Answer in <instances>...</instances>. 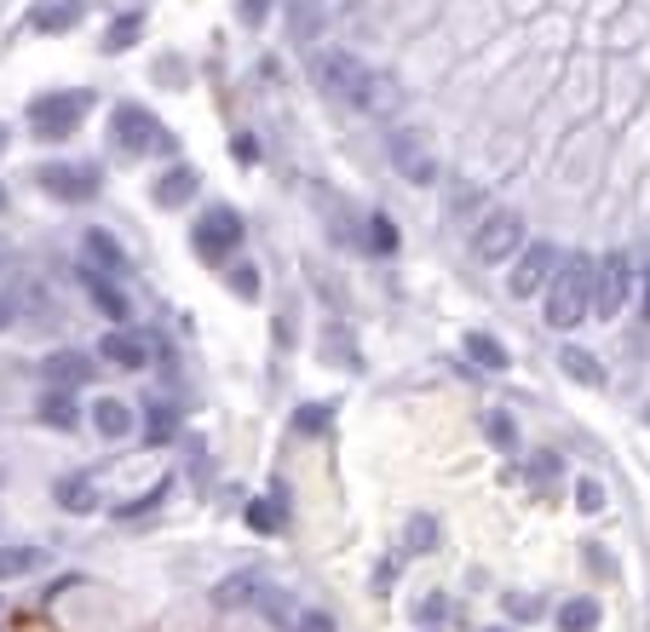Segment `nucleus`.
Listing matches in <instances>:
<instances>
[{"label": "nucleus", "mask_w": 650, "mask_h": 632, "mask_svg": "<svg viewBox=\"0 0 650 632\" xmlns=\"http://www.w3.org/2000/svg\"><path fill=\"white\" fill-rule=\"evenodd\" d=\"M593 271L599 264L587 253H571L559 264V276L547 282V322L553 329H576V322L593 317Z\"/></svg>", "instance_id": "obj_1"}, {"label": "nucleus", "mask_w": 650, "mask_h": 632, "mask_svg": "<svg viewBox=\"0 0 650 632\" xmlns=\"http://www.w3.org/2000/svg\"><path fill=\"white\" fill-rule=\"evenodd\" d=\"M115 150H121V156H168V150H173V133L161 127L150 110L121 104V110H115Z\"/></svg>", "instance_id": "obj_2"}, {"label": "nucleus", "mask_w": 650, "mask_h": 632, "mask_svg": "<svg viewBox=\"0 0 650 632\" xmlns=\"http://www.w3.org/2000/svg\"><path fill=\"white\" fill-rule=\"evenodd\" d=\"M87 110H93L87 92H47V98H35V104H29V127L40 138H70L81 121H87Z\"/></svg>", "instance_id": "obj_3"}, {"label": "nucleus", "mask_w": 650, "mask_h": 632, "mask_svg": "<svg viewBox=\"0 0 650 632\" xmlns=\"http://www.w3.org/2000/svg\"><path fill=\"white\" fill-rule=\"evenodd\" d=\"M191 248L208 264H231V253L242 248V219L231 208H208L196 219V231H191Z\"/></svg>", "instance_id": "obj_4"}, {"label": "nucleus", "mask_w": 650, "mask_h": 632, "mask_svg": "<svg viewBox=\"0 0 650 632\" xmlns=\"http://www.w3.org/2000/svg\"><path fill=\"white\" fill-rule=\"evenodd\" d=\"M564 253L553 248V241H530L518 259H513V276H506V288H513V299H530V294H547V282L559 276Z\"/></svg>", "instance_id": "obj_5"}, {"label": "nucleus", "mask_w": 650, "mask_h": 632, "mask_svg": "<svg viewBox=\"0 0 650 632\" xmlns=\"http://www.w3.org/2000/svg\"><path fill=\"white\" fill-rule=\"evenodd\" d=\"M161 357V339L150 329H110L98 339V362H110V369H150Z\"/></svg>", "instance_id": "obj_6"}, {"label": "nucleus", "mask_w": 650, "mask_h": 632, "mask_svg": "<svg viewBox=\"0 0 650 632\" xmlns=\"http://www.w3.org/2000/svg\"><path fill=\"white\" fill-rule=\"evenodd\" d=\"M473 248H478V259H490V264H501V259L524 253V219H518L513 208H495V213H483L478 236H473Z\"/></svg>", "instance_id": "obj_7"}, {"label": "nucleus", "mask_w": 650, "mask_h": 632, "mask_svg": "<svg viewBox=\"0 0 650 632\" xmlns=\"http://www.w3.org/2000/svg\"><path fill=\"white\" fill-rule=\"evenodd\" d=\"M627 294H634V259L627 253H604L593 271V317H616Z\"/></svg>", "instance_id": "obj_8"}, {"label": "nucleus", "mask_w": 650, "mask_h": 632, "mask_svg": "<svg viewBox=\"0 0 650 632\" xmlns=\"http://www.w3.org/2000/svg\"><path fill=\"white\" fill-rule=\"evenodd\" d=\"M311 70H317L322 87L340 92V98H352V104L363 98V87H369V70H363L352 52H317V58H311Z\"/></svg>", "instance_id": "obj_9"}, {"label": "nucleus", "mask_w": 650, "mask_h": 632, "mask_svg": "<svg viewBox=\"0 0 650 632\" xmlns=\"http://www.w3.org/2000/svg\"><path fill=\"white\" fill-rule=\"evenodd\" d=\"M40 190L58 201H93L98 196V168H75V161H58V168H40Z\"/></svg>", "instance_id": "obj_10"}, {"label": "nucleus", "mask_w": 650, "mask_h": 632, "mask_svg": "<svg viewBox=\"0 0 650 632\" xmlns=\"http://www.w3.org/2000/svg\"><path fill=\"white\" fill-rule=\"evenodd\" d=\"M392 168L409 178V185H432L438 178V156L420 133H392Z\"/></svg>", "instance_id": "obj_11"}, {"label": "nucleus", "mask_w": 650, "mask_h": 632, "mask_svg": "<svg viewBox=\"0 0 650 632\" xmlns=\"http://www.w3.org/2000/svg\"><path fill=\"white\" fill-rule=\"evenodd\" d=\"M81 282H87V299L98 305V311H105V317L115 322V329H127L133 305H127V294L115 288V276H110V271H93V264H87V271H81Z\"/></svg>", "instance_id": "obj_12"}, {"label": "nucleus", "mask_w": 650, "mask_h": 632, "mask_svg": "<svg viewBox=\"0 0 650 632\" xmlns=\"http://www.w3.org/2000/svg\"><path fill=\"white\" fill-rule=\"evenodd\" d=\"M35 420L52 425V432H75L81 425V409H75V392H64V385H47L35 402Z\"/></svg>", "instance_id": "obj_13"}, {"label": "nucleus", "mask_w": 650, "mask_h": 632, "mask_svg": "<svg viewBox=\"0 0 650 632\" xmlns=\"http://www.w3.org/2000/svg\"><path fill=\"white\" fill-rule=\"evenodd\" d=\"M40 374H47V385H64V392H75V385L93 380V357H81V351H52L47 362H40Z\"/></svg>", "instance_id": "obj_14"}, {"label": "nucleus", "mask_w": 650, "mask_h": 632, "mask_svg": "<svg viewBox=\"0 0 650 632\" xmlns=\"http://www.w3.org/2000/svg\"><path fill=\"white\" fill-rule=\"evenodd\" d=\"M93 432L110 437V443H121V437L133 432V409H127L121 397H98V402H93Z\"/></svg>", "instance_id": "obj_15"}, {"label": "nucleus", "mask_w": 650, "mask_h": 632, "mask_svg": "<svg viewBox=\"0 0 650 632\" xmlns=\"http://www.w3.org/2000/svg\"><path fill=\"white\" fill-rule=\"evenodd\" d=\"M75 17H81V0H35L29 24L47 35H64V29H75Z\"/></svg>", "instance_id": "obj_16"}, {"label": "nucleus", "mask_w": 650, "mask_h": 632, "mask_svg": "<svg viewBox=\"0 0 650 632\" xmlns=\"http://www.w3.org/2000/svg\"><path fill=\"white\" fill-rule=\"evenodd\" d=\"M196 196V168H168L156 185V208H185V201Z\"/></svg>", "instance_id": "obj_17"}, {"label": "nucleus", "mask_w": 650, "mask_h": 632, "mask_svg": "<svg viewBox=\"0 0 650 632\" xmlns=\"http://www.w3.org/2000/svg\"><path fill=\"white\" fill-rule=\"evenodd\" d=\"M81 248H87V264H93V271L127 276V253H121V248H115V241H110L105 231H87V241H81Z\"/></svg>", "instance_id": "obj_18"}, {"label": "nucleus", "mask_w": 650, "mask_h": 632, "mask_svg": "<svg viewBox=\"0 0 650 632\" xmlns=\"http://www.w3.org/2000/svg\"><path fill=\"white\" fill-rule=\"evenodd\" d=\"M259 593H266V586H259V575H231V581L213 586V604H219V609H248V604H259Z\"/></svg>", "instance_id": "obj_19"}, {"label": "nucleus", "mask_w": 650, "mask_h": 632, "mask_svg": "<svg viewBox=\"0 0 650 632\" xmlns=\"http://www.w3.org/2000/svg\"><path fill=\"white\" fill-rule=\"evenodd\" d=\"M58 506H64V512H93V506H98V488H93V478L87 472H70L64 483H58Z\"/></svg>", "instance_id": "obj_20"}, {"label": "nucleus", "mask_w": 650, "mask_h": 632, "mask_svg": "<svg viewBox=\"0 0 650 632\" xmlns=\"http://www.w3.org/2000/svg\"><path fill=\"white\" fill-rule=\"evenodd\" d=\"M369 115H392L397 104H403V92H397V80L392 75H369V87H363V98H357Z\"/></svg>", "instance_id": "obj_21"}, {"label": "nucleus", "mask_w": 650, "mask_h": 632, "mask_svg": "<svg viewBox=\"0 0 650 632\" xmlns=\"http://www.w3.org/2000/svg\"><path fill=\"white\" fill-rule=\"evenodd\" d=\"M466 357H473L478 369H490V374H501V369H506V345H501L495 334H478V329L466 334Z\"/></svg>", "instance_id": "obj_22"}, {"label": "nucleus", "mask_w": 650, "mask_h": 632, "mask_svg": "<svg viewBox=\"0 0 650 632\" xmlns=\"http://www.w3.org/2000/svg\"><path fill=\"white\" fill-rule=\"evenodd\" d=\"M593 627H599V598L559 604V632H593Z\"/></svg>", "instance_id": "obj_23"}, {"label": "nucleus", "mask_w": 650, "mask_h": 632, "mask_svg": "<svg viewBox=\"0 0 650 632\" xmlns=\"http://www.w3.org/2000/svg\"><path fill=\"white\" fill-rule=\"evenodd\" d=\"M173 432H179L173 402H161V397H156V402H145V437H150V443H168Z\"/></svg>", "instance_id": "obj_24"}, {"label": "nucleus", "mask_w": 650, "mask_h": 632, "mask_svg": "<svg viewBox=\"0 0 650 632\" xmlns=\"http://www.w3.org/2000/svg\"><path fill=\"white\" fill-rule=\"evenodd\" d=\"M35 563H40V553H35V546H0V581L29 575Z\"/></svg>", "instance_id": "obj_25"}, {"label": "nucleus", "mask_w": 650, "mask_h": 632, "mask_svg": "<svg viewBox=\"0 0 650 632\" xmlns=\"http://www.w3.org/2000/svg\"><path fill=\"white\" fill-rule=\"evenodd\" d=\"M403 535H409V553H438V518L432 512H415Z\"/></svg>", "instance_id": "obj_26"}, {"label": "nucleus", "mask_w": 650, "mask_h": 632, "mask_svg": "<svg viewBox=\"0 0 650 632\" xmlns=\"http://www.w3.org/2000/svg\"><path fill=\"white\" fill-rule=\"evenodd\" d=\"M225 282H231L236 299H259V271H254L248 259H231V264H225Z\"/></svg>", "instance_id": "obj_27"}, {"label": "nucleus", "mask_w": 650, "mask_h": 632, "mask_svg": "<svg viewBox=\"0 0 650 632\" xmlns=\"http://www.w3.org/2000/svg\"><path fill=\"white\" fill-rule=\"evenodd\" d=\"M559 362H564V374H571V380H581V385H604V369H599V362L587 357V351H576V345H571V351H564Z\"/></svg>", "instance_id": "obj_28"}, {"label": "nucleus", "mask_w": 650, "mask_h": 632, "mask_svg": "<svg viewBox=\"0 0 650 632\" xmlns=\"http://www.w3.org/2000/svg\"><path fill=\"white\" fill-rule=\"evenodd\" d=\"M282 632H334V616H329V609H311V604H299V609H294V621L282 627Z\"/></svg>", "instance_id": "obj_29"}, {"label": "nucleus", "mask_w": 650, "mask_h": 632, "mask_svg": "<svg viewBox=\"0 0 650 632\" xmlns=\"http://www.w3.org/2000/svg\"><path fill=\"white\" fill-rule=\"evenodd\" d=\"M168 495H173V483H168V478H161V483H150V488H145V500L121 506V512H115V518H138V512H156V506H161V500H168Z\"/></svg>", "instance_id": "obj_30"}, {"label": "nucleus", "mask_w": 650, "mask_h": 632, "mask_svg": "<svg viewBox=\"0 0 650 632\" xmlns=\"http://www.w3.org/2000/svg\"><path fill=\"white\" fill-rule=\"evenodd\" d=\"M369 248H375V253H392V248H397V224L385 219V213L369 219Z\"/></svg>", "instance_id": "obj_31"}, {"label": "nucleus", "mask_w": 650, "mask_h": 632, "mask_svg": "<svg viewBox=\"0 0 650 632\" xmlns=\"http://www.w3.org/2000/svg\"><path fill=\"white\" fill-rule=\"evenodd\" d=\"M483 432H490V443H495V448H506V455L518 448V425L506 420V414H490V420H483Z\"/></svg>", "instance_id": "obj_32"}, {"label": "nucleus", "mask_w": 650, "mask_h": 632, "mask_svg": "<svg viewBox=\"0 0 650 632\" xmlns=\"http://www.w3.org/2000/svg\"><path fill=\"white\" fill-rule=\"evenodd\" d=\"M248 523L259 529V535H277V529H282V506H271V500H254V506H248Z\"/></svg>", "instance_id": "obj_33"}, {"label": "nucleus", "mask_w": 650, "mask_h": 632, "mask_svg": "<svg viewBox=\"0 0 650 632\" xmlns=\"http://www.w3.org/2000/svg\"><path fill=\"white\" fill-rule=\"evenodd\" d=\"M576 506H581V512H604V483L581 478V483H576Z\"/></svg>", "instance_id": "obj_34"}, {"label": "nucleus", "mask_w": 650, "mask_h": 632, "mask_svg": "<svg viewBox=\"0 0 650 632\" xmlns=\"http://www.w3.org/2000/svg\"><path fill=\"white\" fill-rule=\"evenodd\" d=\"M133 35H138V17H121V24H110L105 52H127V47H133Z\"/></svg>", "instance_id": "obj_35"}, {"label": "nucleus", "mask_w": 650, "mask_h": 632, "mask_svg": "<svg viewBox=\"0 0 650 632\" xmlns=\"http://www.w3.org/2000/svg\"><path fill=\"white\" fill-rule=\"evenodd\" d=\"M506 616H513V621H536L541 604H536V598H506Z\"/></svg>", "instance_id": "obj_36"}, {"label": "nucleus", "mask_w": 650, "mask_h": 632, "mask_svg": "<svg viewBox=\"0 0 650 632\" xmlns=\"http://www.w3.org/2000/svg\"><path fill=\"white\" fill-rule=\"evenodd\" d=\"M266 12H271V0H242V24H248V29L266 24Z\"/></svg>", "instance_id": "obj_37"}, {"label": "nucleus", "mask_w": 650, "mask_h": 632, "mask_svg": "<svg viewBox=\"0 0 650 632\" xmlns=\"http://www.w3.org/2000/svg\"><path fill=\"white\" fill-rule=\"evenodd\" d=\"M536 483H559V455H541L536 460Z\"/></svg>", "instance_id": "obj_38"}, {"label": "nucleus", "mask_w": 650, "mask_h": 632, "mask_svg": "<svg viewBox=\"0 0 650 632\" xmlns=\"http://www.w3.org/2000/svg\"><path fill=\"white\" fill-rule=\"evenodd\" d=\"M443 616V598L432 593V598H420V609H415V621H438Z\"/></svg>", "instance_id": "obj_39"}, {"label": "nucleus", "mask_w": 650, "mask_h": 632, "mask_svg": "<svg viewBox=\"0 0 650 632\" xmlns=\"http://www.w3.org/2000/svg\"><path fill=\"white\" fill-rule=\"evenodd\" d=\"M299 425H306V432H317V425H329V409H322V414H317V409H306V414H299Z\"/></svg>", "instance_id": "obj_40"}, {"label": "nucleus", "mask_w": 650, "mask_h": 632, "mask_svg": "<svg viewBox=\"0 0 650 632\" xmlns=\"http://www.w3.org/2000/svg\"><path fill=\"white\" fill-rule=\"evenodd\" d=\"M639 317L650 322V271H645V282H639Z\"/></svg>", "instance_id": "obj_41"}, {"label": "nucleus", "mask_w": 650, "mask_h": 632, "mask_svg": "<svg viewBox=\"0 0 650 632\" xmlns=\"http://www.w3.org/2000/svg\"><path fill=\"white\" fill-rule=\"evenodd\" d=\"M0 329H12V299H0Z\"/></svg>", "instance_id": "obj_42"}, {"label": "nucleus", "mask_w": 650, "mask_h": 632, "mask_svg": "<svg viewBox=\"0 0 650 632\" xmlns=\"http://www.w3.org/2000/svg\"><path fill=\"white\" fill-rule=\"evenodd\" d=\"M0 150H7V127H0Z\"/></svg>", "instance_id": "obj_43"}, {"label": "nucleus", "mask_w": 650, "mask_h": 632, "mask_svg": "<svg viewBox=\"0 0 650 632\" xmlns=\"http://www.w3.org/2000/svg\"><path fill=\"white\" fill-rule=\"evenodd\" d=\"M490 632H513V627H490Z\"/></svg>", "instance_id": "obj_44"}, {"label": "nucleus", "mask_w": 650, "mask_h": 632, "mask_svg": "<svg viewBox=\"0 0 650 632\" xmlns=\"http://www.w3.org/2000/svg\"><path fill=\"white\" fill-rule=\"evenodd\" d=\"M0 208H7V190H0Z\"/></svg>", "instance_id": "obj_45"}]
</instances>
